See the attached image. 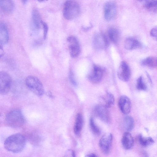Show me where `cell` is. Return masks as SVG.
<instances>
[{"mask_svg": "<svg viewBox=\"0 0 157 157\" xmlns=\"http://www.w3.org/2000/svg\"><path fill=\"white\" fill-rule=\"evenodd\" d=\"M26 144V140L23 136L20 133L12 135L5 140L4 147L7 151L14 153L21 151Z\"/></svg>", "mask_w": 157, "mask_h": 157, "instance_id": "obj_1", "label": "cell"}, {"mask_svg": "<svg viewBox=\"0 0 157 157\" xmlns=\"http://www.w3.org/2000/svg\"><path fill=\"white\" fill-rule=\"evenodd\" d=\"M80 11L79 5L76 1L74 0H67L63 6V16L67 20H72L78 16Z\"/></svg>", "mask_w": 157, "mask_h": 157, "instance_id": "obj_2", "label": "cell"}, {"mask_svg": "<svg viewBox=\"0 0 157 157\" xmlns=\"http://www.w3.org/2000/svg\"><path fill=\"white\" fill-rule=\"evenodd\" d=\"M7 124L13 128H19L24 124L25 119L21 111L19 109H14L9 112L6 117Z\"/></svg>", "mask_w": 157, "mask_h": 157, "instance_id": "obj_3", "label": "cell"}, {"mask_svg": "<svg viewBox=\"0 0 157 157\" xmlns=\"http://www.w3.org/2000/svg\"><path fill=\"white\" fill-rule=\"evenodd\" d=\"M25 83L29 89L38 96H42L44 93L43 85L36 77L29 75L25 79Z\"/></svg>", "mask_w": 157, "mask_h": 157, "instance_id": "obj_4", "label": "cell"}, {"mask_svg": "<svg viewBox=\"0 0 157 157\" xmlns=\"http://www.w3.org/2000/svg\"><path fill=\"white\" fill-rule=\"evenodd\" d=\"M12 79L10 75L4 71H0V94L5 95L9 91Z\"/></svg>", "mask_w": 157, "mask_h": 157, "instance_id": "obj_5", "label": "cell"}, {"mask_svg": "<svg viewBox=\"0 0 157 157\" xmlns=\"http://www.w3.org/2000/svg\"><path fill=\"white\" fill-rule=\"evenodd\" d=\"M71 56L73 58L77 57L80 53V48L79 41L75 36H71L67 39Z\"/></svg>", "mask_w": 157, "mask_h": 157, "instance_id": "obj_6", "label": "cell"}, {"mask_svg": "<svg viewBox=\"0 0 157 157\" xmlns=\"http://www.w3.org/2000/svg\"><path fill=\"white\" fill-rule=\"evenodd\" d=\"M113 136L111 133L103 135L99 141V146L101 151L105 154H108L112 148Z\"/></svg>", "mask_w": 157, "mask_h": 157, "instance_id": "obj_7", "label": "cell"}, {"mask_svg": "<svg viewBox=\"0 0 157 157\" xmlns=\"http://www.w3.org/2000/svg\"><path fill=\"white\" fill-rule=\"evenodd\" d=\"M93 45L97 50H101L105 48L109 45L107 38L104 34L101 33H95L93 38Z\"/></svg>", "mask_w": 157, "mask_h": 157, "instance_id": "obj_8", "label": "cell"}, {"mask_svg": "<svg viewBox=\"0 0 157 157\" xmlns=\"http://www.w3.org/2000/svg\"><path fill=\"white\" fill-rule=\"evenodd\" d=\"M117 13V6L114 2L109 1L106 3L104 8V14L106 21H110L113 19Z\"/></svg>", "mask_w": 157, "mask_h": 157, "instance_id": "obj_9", "label": "cell"}, {"mask_svg": "<svg viewBox=\"0 0 157 157\" xmlns=\"http://www.w3.org/2000/svg\"><path fill=\"white\" fill-rule=\"evenodd\" d=\"M117 75L120 80L124 82L129 80L131 76L130 70L125 62L122 61L121 62L117 71Z\"/></svg>", "mask_w": 157, "mask_h": 157, "instance_id": "obj_10", "label": "cell"}, {"mask_svg": "<svg viewBox=\"0 0 157 157\" xmlns=\"http://www.w3.org/2000/svg\"><path fill=\"white\" fill-rule=\"evenodd\" d=\"M108 108L103 104H100L95 106L94 109L96 116L106 123L109 122L110 120V114Z\"/></svg>", "mask_w": 157, "mask_h": 157, "instance_id": "obj_11", "label": "cell"}, {"mask_svg": "<svg viewBox=\"0 0 157 157\" xmlns=\"http://www.w3.org/2000/svg\"><path fill=\"white\" fill-rule=\"evenodd\" d=\"M104 73V70L100 66L94 65L92 70L88 76V78L91 82L97 83L101 81Z\"/></svg>", "mask_w": 157, "mask_h": 157, "instance_id": "obj_12", "label": "cell"}, {"mask_svg": "<svg viewBox=\"0 0 157 157\" xmlns=\"http://www.w3.org/2000/svg\"><path fill=\"white\" fill-rule=\"evenodd\" d=\"M118 105L121 111L124 114L127 115L130 112L131 102L127 96L123 95L120 97L118 101Z\"/></svg>", "mask_w": 157, "mask_h": 157, "instance_id": "obj_13", "label": "cell"}, {"mask_svg": "<svg viewBox=\"0 0 157 157\" xmlns=\"http://www.w3.org/2000/svg\"><path fill=\"white\" fill-rule=\"evenodd\" d=\"M121 142L123 147L125 149L129 150L133 147L134 140L131 134L128 132H126L123 134Z\"/></svg>", "mask_w": 157, "mask_h": 157, "instance_id": "obj_14", "label": "cell"}, {"mask_svg": "<svg viewBox=\"0 0 157 157\" xmlns=\"http://www.w3.org/2000/svg\"><path fill=\"white\" fill-rule=\"evenodd\" d=\"M142 46L141 44L138 40L133 38H127L124 43L125 48L128 50L140 48Z\"/></svg>", "mask_w": 157, "mask_h": 157, "instance_id": "obj_15", "label": "cell"}, {"mask_svg": "<svg viewBox=\"0 0 157 157\" xmlns=\"http://www.w3.org/2000/svg\"><path fill=\"white\" fill-rule=\"evenodd\" d=\"M14 4L12 0H0V10L8 13L13 10Z\"/></svg>", "mask_w": 157, "mask_h": 157, "instance_id": "obj_16", "label": "cell"}, {"mask_svg": "<svg viewBox=\"0 0 157 157\" xmlns=\"http://www.w3.org/2000/svg\"><path fill=\"white\" fill-rule=\"evenodd\" d=\"M8 32L7 27L3 22L0 23V44H5L9 40Z\"/></svg>", "mask_w": 157, "mask_h": 157, "instance_id": "obj_17", "label": "cell"}, {"mask_svg": "<svg viewBox=\"0 0 157 157\" xmlns=\"http://www.w3.org/2000/svg\"><path fill=\"white\" fill-rule=\"evenodd\" d=\"M83 124V119L82 115L78 114L76 117L74 126V132L76 135H79L82 130Z\"/></svg>", "mask_w": 157, "mask_h": 157, "instance_id": "obj_18", "label": "cell"}, {"mask_svg": "<svg viewBox=\"0 0 157 157\" xmlns=\"http://www.w3.org/2000/svg\"><path fill=\"white\" fill-rule=\"evenodd\" d=\"M32 20L35 28L37 29H39L40 27L41 20L40 13L36 9H33L32 11Z\"/></svg>", "mask_w": 157, "mask_h": 157, "instance_id": "obj_19", "label": "cell"}, {"mask_svg": "<svg viewBox=\"0 0 157 157\" xmlns=\"http://www.w3.org/2000/svg\"><path fill=\"white\" fill-rule=\"evenodd\" d=\"M123 124L125 129L128 132L131 131L134 125V121L133 118L131 116L127 115L123 118Z\"/></svg>", "mask_w": 157, "mask_h": 157, "instance_id": "obj_20", "label": "cell"}, {"mask_svg": "<svg viewBox=\"0 0 157 157\" xmlns=\"http://www.w3.org/2000/svg\"><path fill=\"white\" fill-rule=\"evenodd\" d=\"M109 39L113 43H117L119 38V33L117 29L114 28H109L108 31Z\"/></svg>", "mask_w": 157, "mask_h": 157, "instance_id": "obj_21", "label": "cell"}, {"mask_svg": "<svg viewBox=\"0 0 157 157\" xmlns=\"http://www.w3.org/2000/svg\"><path fill=\"white\" fill-rule=\"evenodd\" d=\"M142 66L151 68H155L157 66V59L153 57H147L143 59L140 62Z\"/></svg>", "mask_w": 157, "mask_h": 157, "instance_id": "obj_22", "label": "cell"}, {"mask_svg": "<svg viewBox=\"0 0 157 157\" xmlns=\"http://www.w3.org/2000/svg\"><path fill=\"white\" fill-rule=\"evenodd\" d=\"M105 103L103 105L107 108L110 107L113 105L115 102V98L113 95L110 93H107L102 97Z\"/></svg>", "mask_w": 157, "mask_h": 157, "instance_id": "obj_23", "label": "cell"}, {"mask_svg": "<svg viewBox=\"0 0 157 157\" xmlns=\"http://www.w3.org/2000/svg\"><path fill=\"white\" fill-rule=\"evenodd\" d=\"M138 140L140 144L144 147L149 146L154 142V140L151 137H145L142 134L139 135Z\"/></svg>", "mask_w": 157, "mask_h": 157, "instance_id": "obj_24", "label": "cell"}, {"mask_svg": "<svg viewBox=\"0 0 157 157\" xmlns=\"http://www.w3.org/2000/svg\"><path fill=\"white\" fill-rule=\"evenodd\" d=\"M136 88L138 90L141 91H145L147 89V86L141 76L136 80Z\"/></svg>", "mask_w": 157, "mask_h": 157, "instance_id": "obj_25", "label": "cell"}, {"mask_svg": "<svg viewBox=\"0 0 157 157\" xmlns=\"http://www.w3.org/2000/svg\"><path fill=\"white\" fill-rule=\"evenodd\" d=\"M90 125L92 132L95 135H99L100 134L101 131L100 128L96 124L92 117L90 119Z\"/></svg>", "mask_w": 157, "mask_h": 157, "instance_id": "obj_26", "label": "cell"}, {"mask_svg": "<svg viewBox=\"0 0 157 157\" xmlns=\"http://www.w3.org/2000/svg\"><path fill=\"white\" fill-rule=\"evenodd\" d=\"M156 0H149L144 5L145 8L148 10H151L156 8Z\"/></svg>", "mask_w": 157, "mask_h": 157, "instance_id": "obj_27", "label": "cell"}, {"mask_svg": "<svg viewBox=\"0 0 157 157\" xmlns=\"http://www.w3.org/2000/svg\"><path fill=\"white\" fill-rule=\"evenodd\" d=\"M41 24L43 26L44 29V37L45 39L46 37L48 31V26L47 24L44 22L41 21Z\"/></svg>", "mask_w": 157, "mask_h": 157, "instance_id": "obj_28", "label": "cell"}, {"mask_svg": "<svg viewBox=\"0 0 157 157\" xmlns=\"http://www.w3.org/2000/svg\"><path fill=\"white\" fill-rule=\"evenodd\" d=\"M69 75V79L72 84L75 86H77V83L75 79L73 74L71 71L70 72Z\"/></svg>", "mask_w": 157, "mask_h": 157, "instance_id": "obj_29", "label": "cell"}, {"mask_svg": "<svg viewBox=\"0 0 157 157\" xmlns=\"http://www.w3.org/2000/svg\"><path fill=\"white\" fill-rule=\"evenodd\" d=\"M150 34L151 36L154 38L156 39L157 37V28L154 27L152 28Z\"/></svg>", "mask_w": 157, "mask_h": 157, "instance_id": "obj_30", "label": "cell"}, {"mask_svg": "<svg viewBox=\"0 0 157 157\" xmlns=\"http://www.w3.org/2000/svg\"><path fill=\"white\" fill-rule=\"evenodd\" d=\"M4 53L3 48L0 44V58L2 57L4 55Z\"/></svg>", "mask_w": 157, "mask_h": 157, "instance_id": "obj_31", "label": "cell"}, {"mask_svg": "<svg viewBox=\"0 0 157 157\" xmlns=\"http://www.w3.org/2000/svg\"><path fill=\"white\" fill-rule=\"evenodd\" d=\"M87 157H95L97 156L94 153H91L88 155H87Z\"/></svg>", "mask_w": 157, "mask_h": 157, "instance_id": "obj_32", "label": "cell"}, {"mask_svg": "<svg viewBox=\"0 0 157 157\" xmlns=\"http://www.w3.org/2000/svg\"><path fill=\"white\" fill-rule=\"evenodd\" d=\"M146 75L148 78V80H149V82H150L151 84H152V81L149 75H148V73L147 72H146Z\"/></svg>", "mask_w": 157, "mask_h": 157, "instance_id": "obj_33", "label": "cell"}, {"mask_svg": "<svg viewBox=\"0 0 157 157\" xmlns=\"http://www.w3.org/2000/svg\"><path fill=\"white\" fill-rule=\"evenodd\" d=\"M22 2L25 4V3L28 0H21Z\"/></svg>", "mask_w": 157, "mask_h": 157, "instance_id": "obj_34", "label": "cell"}, {"mask_svg": "<svg viewBox=\"0 0 157 157\" xmlns=\"http://www.w3.org/2000/svg\"><path fill=\"white\" fill-rule=\"evenodd\" d=\"M37 0L38 1H39V2H43L44 1H46L47 0Z\"/></svg>", "mask_w": 157, "mask_h": 157, "instance_id": "obj_35", "label": "cell"}, {"mask_svg": "<svg viewBox=\"0 0 157 157\" xmlns=\"http://www.w3.org/2000/svg\"></svg>", "mask_w": 157, "mask_h": 157, "instance_id": "obj_36", "label": "cell"}]
</instances>
